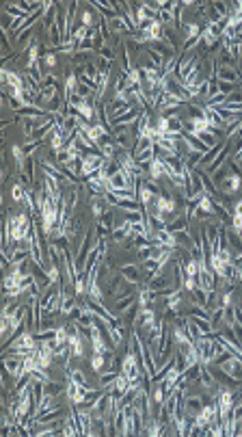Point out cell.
Segmentation results:
<instances>
[{"label":"cell","instance_id":"cell-1","mask_svg":"<svg viewBox=\"0 0 242 437\" xmlns=\"http://www.w3.org/2000/svg\"><path fill=\"white\" fill-rule=\"evenodd\" d=\"M216 405H219V418L221 422L227 420L233 411V405H236V392L229 388H219V394H216Z\"/></svg>","mask_w":242,"mask_h":437},{"label":"cell","instance_id":"cell-2","mask_svg":"<svg viewBox=\"0 0 242 437\" xmlns=\"http://www.w3.org/2000/svg\"><path fill=\"white\" fill-rule=\"evenodd\" d=\"M214 344H216V340H214V336L210 333V336H201L197 340V353H199V364L201 366H212V362H214Z\"/></svg>","mask_w":242,"mask_h":437},{"label":"cell","instance_id":"cell-3","mask_svg":"<svg viewBox=\"0 0 242 437\" xmlns=\"http://www.w3.org/2000/svg\"><path fill=\"white\" fill-rule=\"evenodd\" d=\"M104 156L100 152H86L84 156H82V165H80V176L82 178H91V176H95L98 171L104 167Z\"/></svg>","mask_w":242,"mask_h":437},{"label":"cell","instance_id":"cell-4","mask_svg":"<svg viewBox=\"0 0 242 437\" xmlns=\"http://www.w3.org/2000/svg\"><path fill=\"white\" fill-rule=\"evenodd\" d=\"M225 374H229L236 383H242V359L236 355H229L227 359H223L221 364H216Z\"/></svg>","mask_w":242,"mask_h":437},{"label":"cell","instance_id":"cell-5","mask_svg":"<svg viewBox=\"0 0 242 437\" xmlns=\"http://www.w3.org/2000/svg\"><path fill=\"white\" fill-rule=\"evenodd\" d=\"M203 398L199 396V394H195V396H190L188 392H184V396H182V414H186L188 418H195L199 411L203 409Z\"/></svg>","mask_w":242,"mask_h":437},{"label":"cell","instance_id":"cell-6","mask_svg":"<svg viewBox=\"0 0 242 437\" xmlns=\"http://www.w3.org/2000/svg\"><path fill=\"white\" fill-rule=\"evenodd\" d=\"M65 390H67V398H69V402H72L74 407L82 405L86 392H89V388H84V385H78V383L72 381V379H67V388H65Z\"/></svg>","mask_w":242,"mask_h":437},{"label":"cell","instance_id":"cell-7","mask_svg":"<svg viewBox=\"0 0 242 437\" xmlns=\"http://www.w3.org/2000/svg\"><path fill=\"white\" fill-rule=\"evenodd\" d=\"M216 80L236 84V82L240 80V72H238V67H233V65H219V67H216Z\"/></svg>","mask_w":242,"mask_h":437},{"label":"cell","instance_id":"cell-8","mask_svg":"<svg viewBox=\"0 0 242 437\" xmlns=\"http://www.w3.org/2000/svg\"><path fill=\"white\" fill-rule=\"evenodd\" d=\"M152 206L158 212H162V214H169V212H175V208H177V201L175 199H171V197H167V195H162V193H158L154 197V201H152Z\"/></svg>","mask_w":242,"mask_h":437},{"label":"cell","instance_id":"cell-9","mask_svg":"<svg viewBox=\"0 0 242 437\" xmlns=\"http://www.w3.org/2000/svg\"><path fill=\"white\" fill-rule=\"evenodd\" d=\"M240 188H242V176H238V173H229V176L221 182L223 195H236Z\"/></svg>","mask_w":242,"mask_h":437},{"label":"cell","instance_id":"cell-10","mask_svg":"<svg viewBox=\"0 0 242 437\" xmlns=\"http://www.w3.org/2000/svg\"><path fill=\"white\" fill-rule=\"evenodd\" d=\"M119 273H121V277H124L126 281H130V284H136V286H138V284L143 281L141 269H138L136 264H132V262H130V264H124V267L119 269Z\"/></svg>","mask_w":242,"mask_h":437},{"label":"cell","instance_id":"cell-11","mask_svg":"<svg viewBox=\"0 0 242 437\" xmlns=\"http://www.w3.org/2000/svg\"><path fill=\"white\" fill-rule=\"evenodd\" d=\"M154 323H156V312H154V307H145V310L138 312V318H136L134 325H138V327H141V331L147 333Z\"/></svg>","mask_w":242,"mask_h":437},{"label":"cell","instance_id":"cell-12","mask_svg":"<svg viewBox=\"0 0 242 437\" xmlns=\"http://www.w3.org/2000/svg\"><path fill=\"white\" fill-rule=\"evenodd\" d=\"M110 236H112V241L115 243H124V241H128V238H132V223L124 221V223L115 225L112 227V232H110Z\"/></svg>","mask_w":242,"mask_h":437},{"label":"cell","instance_id":"cell-13","mask_svg":"<svg viewBox=\"0 0 242 437\" xmlns=\"http://www.w3.org/2000/svg\"><path fill=\"white\" fill-rule=\"evenodd\" d=\"M136 195H138V201H141V206H143V208H147V206H152L154 197L158 195V193H156L149 184L141 182V184H138V188H136Z\"/></svg>","mask_w":242,"mask_h":437},{"label":"cell","instance_id":"cell-14","mask_svg":"<svg viewBox=\"0 0 242 437\" xmlns=\"http://www.w3.org/2000/svg\"><path fill=\"white\" fill-rule=\"evenodd\" d=\"M136 303V295H126V297H119L115 299V307H112V314L115 316H124V312L128 310L130 305Z\"/></svg>","mask_w":242,"mask_h":437},{"label":"cell","instance_id":"cell-15","mask_svg":"<svg viewBox=\"0 0 242 437\" xmlns=\"http://www.w3.org/2000/svg\"><path fill=\"white\" fill-rule=\"evenodd\" d=\"M147 167H149V178L152 180H160V178L167 176V171H164V160H162L160 154H156V158Z\"/></svg>","mask_w":242,"mask_h":437},{"label":"cell","instance_id":"cell-16","mask_svg":"<svg viewBox=\"0 0 242 437\" xmlns=\"http://www.w3.org/2000/svg\"><path fill=\"white\" fill-rule=\"evenodd\" d=\"M221 325H225V305L214 307V310L210 312V327H212V333L221 331Z\"/></svg>","mask_w":242,"mask_h":437},{"label":"cell","instance_id":"cell-17","mask_svg":"<svg viewBox=\"0 0 242 437\" xmlns=\"http://www.w3.org/2000/svg\"><path fill=\"white\" fill-rule=\"evenodd\" d=\"M182 303H184V299H182V293H179V290H175L173 295H169V297H167V314H164V316L177 314V312H179V307H182Z\"/></svg>","mask_w":242,"mask_h":437},{"label":"cell","instance_id":"cell-18","mask_svg":"<svg viewBox=\"0 0 242 437\" xmlns=\"http://www.w3.org/2000/svg\"><path fill=\"white\" fill-rule=\"evenodd\" d=\"M60 418H63V407H60V405H56L54 409H50V411H46V414L37 416V424H48V422H56V420H60Z\"/></svg>","mask_w":242,"mask_h":437},{"label":"cell","instance_id":"cell-19","mask_svg":"<svg viewBox=\"0 0 242 437\" xmlns=\"http://www.w3.org/2000/svg\"><path fill=\"white\" fill-rule=\"evenodd\" d=\"M106 24H108V28L112 31V33H132V28L128 26V22L121 18V15H115V18H108L106 20Z\"/></svg>","mask_w":242,"mask_h":437},{"label":"cell","instance_id":"cell-20","mask_svg":"<svg viewBox=\"0 0 242 437\" xmlns=\"http://www.w3.org/2000/svg\"><path fill=\"white\" fill-rule=\"evenodd\" d=\"M188 225H190V221L186 217H182V219H175V221H171V223H167V232H171V234L188 232Z\"/></svg>","mask_w":242,"mask_h":437},{"label":"cell","instance_id":"cell-21","mask_svg":"<svg viewBox=\"0 0 242 437\" xmlns=\"http://www.w3.org/2000/svg\"><path fill=\"white\" fill-rule=\"evenodd\" d=\"M130 385H132V383H130V379H128V376H126L124 372H119V374H117V381H115V390H112V392H115L117 396L121 398V396H124V394H128Z\"/></svg>","mask_w":242,"mask_h":437},{"label":"cell","instance_id":"cell-22","mask_svg":"<svg viewBox=\"0 0 242 437\" xmlns=\"http://www.w3.org/2000/svg\"><path fill=\"white\" fill-rule=\"evenodd\" d=\"M188 318L197 325V329H199V333H201V336H210V333H212L210 321H207V318H199V316H190V314H188Z\"/></svg>","mask_w":242,"mask_h":437},{"label":"cell","instance_id":"cell-23","mask_svg":"<svg viewBox=\"0 0 242 437\" xmlns=\"http://www.w3.org/2000/svg\"><path fill=\"white\" fill-rule=\"evenodd\" d=\"M11 197H13V201H15V203L24 206V201H26V188H24L20 182H15V184H13V188H11Z\"/></svg>","mask_w":242,"mask_h":437},{"label":"cell","instance_id":"cell-24","mask_svg":"<svg viewBox=\"0 0 242 437\" xmlns=\"http://www.w3.org/2000/svg\"><path fill=\"white\" fill-rule=\"evenodd\" d=\"M67 379L76 381L78 385H84V388H89V390H95V388H91V385L86 383V379H84V372H82V370H78V368H76V370H69V372H67Z\"/></svg>","mask_w":242,"mask_h":437},{"label":"cell","instance_id":"cell-25","mask_svg":"<svg viewBox=\"0 0 242 437\" xmlns=\"http://www.w3.org/2000/svg\"><path fill=\"white\" fill-rule=\"evenodd\" d=\"M43 392H46V394H52V396H56V394L63 392V385H60V383H54V381L50 379L48 383H43Z\"/></svg>","mask_w":242,"mask_h":437},{"label":"cell","instance_id":"cell-26","mask_svg":"<svg viewBox=\"0 0 242 437\" xmlns=\"http://www.w3.org/2000/svg\"><path fill=\"white\" fill-rule=\"evenodd\" d=\"M236 323V305H225V325L231 327Z\"/></svg>","mask_w":242,"mask_h":437},{"label":"cell","instance_id":"cell-27","mask_svg":"<svg viewBox=\"0 0 242 437\" xmlns=\"http://www.w3.org/2000/svg\"><path fill=\"white\" fill-rule=\"evenodd\" d=\"M86 35H89V28H86V26H82V24H80V26H78V28H76V33H74V37H72V39L76 41V44H78V46H80V44H82V41L86 39Z\"/></svg>","mask_w":242,"mask_h":437},{"label":"cell","instance_id":"cell-28","mask_svg":"<svg viewBox=\"0 0 242 437\" xmlns=\"http://www.w3.org/2000/svg\"><path fill=\"white\" fill-rule=\"evenodd\" d=\"M43 65L48 67V70H52V67H56L58 65V59H56V52H48V54H43Z\"/></svg>","mask_w":242,"mask_h":437},{"label":"cell","instance_id":"cell-29","mask_svg":"<svg viewBox=\"0 0 242 437\" xmlns=\"http://www.w3.org/2000/svg\"><path fill=\"white\" fill-rule=\"evenodd\" d=\"M93 22H95V15H93V11H91V5H89V9H86V11H82V26H86V28H93Z\"/></svg>","mask_w":242,"mask_h":437},{"label":"cell","instance_id":"cell-30","mask_svg":"<svg viewBox=\"0 0 242 437\" xmlns=\"http://www.w3.org/2000/svg\"><path fill=\"white\" fill-rule=\"evenodd\" d=\"M231 227H233V232L242 238V217H236V214H233L231 217Z\"/></svg>","mask_w":242,"mask_h":437},{"label":"cell","instance_id":"cell-31","mask_svg":"<svg viewBox=\"0 0 242 437\" xmlns=\"http://www.w3.org/2000/svg\"><path fill=\"white\" fill-rule=\"evenodd\" d=\"M219 91L225 93V96H229V93L236 91V84H231V82H221V80H219Z\"/></svg>","mask_w":242,"mask_h":437},{"label":"cell","instance_id":"cell-32","mask_svg":"<svg viewBox=\"0 0 242 437\" xmlns=\"http://www.w3.org/2000/svg\"><path fill=\"white\" fill-rule=\"evenodd\" d=\"M98 52H100V56H102V59H106V61H112V59H115V52H112V48H110L108 44L104 46L102 50H98Z\"/></svg>","mask_w":242,"mask_h":437},{"label":"cell","instance_id":"cell-33","mask_svg":"<svg viewBox=\"0 0 242 437\" xmlns=\"http://www.w3.org/2000/svg\"><path fill=\"white\" fill-rule=\"evenodd\" d=\"M225 102H227V104H242V93L240 91H233V93H229Z\"/></svg>","mask_w":242,"mask_h":437},{"label":"cell","instance_id":"cell-34","mask_svg":"<svg viewBox=\"0 0 242 437\" xmlns=\"http://www.w3.org/2000/svg\"><path fill=\"white\" fill-rule=\"evenodd\" d=\"M236 214V217H242V199H238L236 203H233V212H231V217Z\"/></svg>","mask_w":242,"mask_h":437}]
</instances>
